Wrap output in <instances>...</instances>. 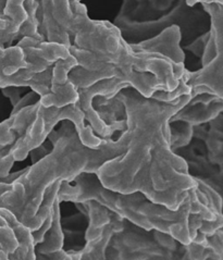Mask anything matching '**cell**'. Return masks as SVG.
Segmentation results:
<instances>
[{
	"label": "cell",
	"mask_w": 223,
	"mask_h": 260,
	"mask_svg": "<svg viewBox=\"0 0 223 260\" xmlns=\"http://www.w3.org/2000/svg\"><path fill=\"white\" fill-rule=\"evenodd\" d=\"M84 119H85L84 113L78 103L68 105L62 108H57V107H48L47 108L40 103L33 123L28 126L25 134L14 145V161L25 159L29 151L43 144L56 124L63 120L71 121L74 124L83 145H85L88 148L99 147L103 144L104 139L96 136L93 133L91 126L85 125Z\"/></svg>",
	"instance_id": "cell-1"
},
{
	"label": "cell",
	"mask_w": 223,
	"mask_h": 260,
	"mask_svg": "<svg viewBox=\"0 0 223 260\" xmlns=\"http://www.w3.org/2000/svg\"><path fill=\"white\" fill-rule=\"evenodd\" d=\"M38 33L46 42L58 43L70 48L74 14L69 0H37Z\"/></svg>",
	"instance_id": "cell-2"
},
{
	"label": "cell",
	"mask_w": 223,
	"mask_h": 260,
	"mask_svg": "<svg viewBox=\"0 0 223 260\" xmlns=\"http://www.w3.org/2000/svg\"><path fill=\"white\" fill-rule=\"evenodd\" d=\"M182 40V30L180 25L173 24L153 36L138 44H130V48L135 52L155 53L157 56L171 60L173 64L184 69L185 55L180 43Z\"/></svg>",
	"instance_id": "cell-3"
},
{
	"label": "cell",
	"mask_w": 223,
	"mask_h": 260,
	"mask_svg": "<svg viewBox=\"0 0 223 260\" xmlns=\"http://www.w3.org/2000/svg\"><path fill=\"white\" fill-rule=\"evenodd\" d=\"M223 110V101L211 94H202L193 97L189 103L176 112L169 121L185 122L192 126L208 123L218 117Z\"/></svg>",
	"instance_id": "cell-4"
},
{
	"label": "cell",
	"mask_w": 223,
	"mask_h": 260,
	"mask_svg": "<svg viewBox=\"0 0 223 260\" xmlns=\"http://www.w3.org/2000/svg\"><path fill=\"white\" fill-rule=\"evenodd\" d=\"M25 0H7V4L0 19L5 20L6 25L0 30V46L4 48L12 46L15 34L27 18L24 8Z\"/></svg>",
	"instance_id": "cell-5"
},
{
	"label": "cell",
	"mask_w": 223,
	"mask_h": 260,
	"mask_svg": "<svg viewBox=\"0 0 223 260\" xmlns=\"http://www.w3.org/2000/svg\"><path fill=\"white\" fill-rule=\"evenodd\" d=\"M6 25L5 20L0 19V30ZM26 63L23 57V50L19 46H10L4 48L0 46V82L6 76L17 73L21 69H24Z\"/></svg>",
	"instance_id": "cell-6"
},
{
	"label": "cell",
	"mask_w": 223,
	"mask_h": 260,
	"mask_svg": "<svg viewBox=\"0 0 223 260\" xmlns=\"http://www.w3.org/2000/svg\"><path fill=\"white\" fill-rule=\"evenodd\" d=\"M24 8L27 13V18L21 25L18 33L15 34V41L22 40L23 37H30L37 41L46 42L45 38L38 33V20H37V0H25Z\"/></svg>",
	"instance_id": "cell-7"
},
{
	"label": "cell",
	"mask_w": 223,
	"mask_h": 260,
	"mask_svg": "<svg viewBox=\"0 0 223 260\" xmlns=\"http://www.w3.org/2000/svg\"><path fill=\"white\" fill-rule=\"evenodd\" d=\"M2 90H3L4 95L10 99L12 106L17 105V103L21 99L20 94H21V91H22V87L8 86V87H5V88H2Z\"/></svg>",
	"instance_id": "cell-8"
},
{
	"label": "cell",
	"mask_w": 223,
	"mask_h": 260,
	"mask_svg": "<svg viewBox=\"0 0 223 260\" xmlns=\"http://www.w3.org/2000/svg\"><path fill=\"white\" fill-rule=\"evenodd\" d=\"M197 4H211V3H217L223 5V0H196Z\"/></svg>",
	"instance_id": "cell-9"
},
{
	"label": "cell",
	"mask_w": 223,
	"mask_h": 260,
	"mask_svg": "<svg viewBox=\"0 0 223 260\" xmlns=\"http://www.w3.org/2000/svg\"><path fill=\"white\" fill-rule=\"evenodd\" d=\"M184 2H185V4H186L188 7H192V8H193L195 5H197L196 0H184Z\"/></svg>",
	"instance_id": "cell-10"
},
{
	"label": "cell",
	"mask_w": 223,
	"mask_h": 260,
	"mask_svg": "<svg viewBox=\"0 0 223 260\" xmlns=\"http://www.w3.org/2000/svg\"><path fill=\"white\" fill-rule=\"evenodd\" d=\"M6 4H7V0H0V14L3 13L5 7H6Z\"/></svg>",
	"instance_id": "cell-11"
}]
</instances>
